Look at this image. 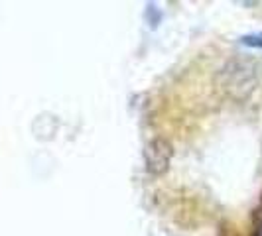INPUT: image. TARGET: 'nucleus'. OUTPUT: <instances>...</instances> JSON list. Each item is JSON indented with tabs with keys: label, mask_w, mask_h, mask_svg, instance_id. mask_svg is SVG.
I'll return each instance as SVG.
<instances>
[{
	"label": "nucleus",
	"mask_w": 262,
	"mask_h": 236,
	"mask_svg": "<svg viewBox=\"0 0 262 236\" xmlns=\"http://www.w3.org/2000/svg\"><path fill=\"white\" fill-rule=\"evenodd\" d=\"M258 83V69L256 63L249 57H235L219 73V87L225 91L227 97L235 101L249 99Z\"/></svg>",
	"instance_id": "nucleus-1"
},
{
	"label": "nucleus",
	"mask_w": 262,
	"mask_h": 236,
	"mask_svg": "<svg viewBox=\"0 0 262 236\" xmlns=\"http://www.w3.org/2000/svg\"><path fill=\"white\" fill-rule=\"evenodd\" d=\"M171 154H173V150H171V144L166 138H154V140H150L144 150V159L148 171L154 173V175L166 173L168 168H170Z\"/></svg>",
	"instance_id": "nucleus-2"
},
{
	"label": "nucleus",
	"mask_w": 262,
	"mask_h": 236,
	"mask_svg": "<svg viewBox=\"0 0 262 236\" xmlns=\"http://www.w3.org/2000/svg\"><path fill=\"white\" fill-rule=\"evenodd\" d=\"M243 43H245V45H249V48H258V50H260L262 48V32H258V34H250V36H245V38H243Z\"/></svg>",
	"instance_id": "nucleus-3"
},
{
	"label": "nucleus",
	"mask_w": 262,
	"mask_h": 236,
	"mask_svg": "<svg viewBox=\"0 0 262 236\" xmlns=\"http://www.w3.org/2000/svg\"><path fill=\"white\" fill-rule=\"evenodd\" d=\"M258 236H262V224H260V228H258Z\"/></svg>",
	"instance_id": "nucleus-4"
}]
</instances>
